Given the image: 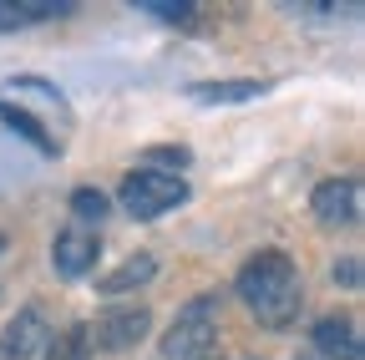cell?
Masks as SVG:
<instances>
[{"label": "cell", "mask_w": 365, "mask_h": 360, "mask_svg": "<svg viewBox=\"0 0 365 360\" xmlns=\"http://www.w3.org/2000/svg\"><path fill=\"white\" fill-rule=\"evenodd\" d=\"M76 6L71 0H0V31H21L31 21H61Z\"/></svg>", "instance_id": "9"}, {"label": "cell", "mask_w": 365, "mask_h": 360, "mask_svg": "<svg viewBox=\"0 0 365 360\" xmlns=\"http://www.w3.org/2000/svg\"><path fill=\"white\" fill-rule=\"evenodd\" d=\"M239 294H244V304L259 314V325L284 330L294 314H299V299H304L299 274H294V259H289L284 249L254 254V259L239 269Z\"/></svg>", "instance_id": "1"}, {"label": "cell", "mask_w": 365, "mask_h": 360, "mask_svg": "<svg viewBox=\"0 0 365 360\" xmlns=\"http://www.w3.org/2000/svg\"><path fill=\"white\" fill-rule=\"evenodd\" d=\"M309 208H314V218L325 223V229H345V223L360 218V183L355 178H330V183L314 188Z\"/></svg>", "instance_id": "5"}, {"label": "cell", "mask_w": 365, "mask_h": 360, "mask_svg": "<svg viewBox=\"0 0 365 360\" xmlns=\"http://www.w3.org/2000/svg\"><path fill=\"white\" fill-rule=\"evenodd\" d=\"M46 340H51V325H46V314L36 304H26L16 320L0 330V360H31Z\"/></svg>", "instance_id": "7"}, {"label": "cell", "mask_w": 365, "mask_h": 360, "mask_svg": "<svg viewBox=\"0 0 365 360\" xmlns=\"http://www.w3.org/2000/svg\"><path fill=\"white\" fill-rule=\"evenodd\" d=\"M335 284H345V289L360 284V259H340V264H335Z\"/></svg>", "instance_id": "17"}, {"label": "cell", "mask_w": 365, "mask_h": 360, "mask_svg": "<svg viewBox=\"0 0 365 360\" xmlns=\"http://www.w3.org/2000/svg\"><path fill=\"white\" fill-rule=\"evenodd\" d=\"M188 163H193V153L182 148V143H158V148L143 153V168H153V173H158V168H173V173H178V168H188Z\"/></svg>", "instance_id": "15"}, {"label": "cell", "mask_w": 365, "mask_h": 360, "mask_svg": "<svg viewBox=\"0 0 365 360\" xmlns=\"http://www.w3.org/2000/svg\"><path fill=\"white\" fill-rule=\"evenodd\" d=\"M213 335H218V294H193L178 309L173 330L163 335V355L168 360H203L213 350Z\"/></svg>", "instance_id": "3"}, {"label": "cell", "mask_w": 365, "mask_h": 360, "mask_svg": "<svg viewBox=\"0 0 365 360\" xmlns=\"http://www.w3.org/2000/svg\"><path fill=\"white\" fill-rule=\"evenodd\" d=\"M97 259H102V239L91 234V229H66V234H56V244H51V264H56L61 279L91 274Z\"/></svg>", "instance_id": "6"}, {"label": "cell", "mask_w": 365, "mask_h": 360, "mask_svg": "<svg viewBox=\"0 0 365 360\" xmlns=\"http://www.w3.org/2000/svg\"><path fill=\"white\" fill-rule=\"evenodd\" d=\"M0 122H6V127L16 132V138H26L31 148H41V153H51V158L61 153V148H56V138H51V132H46V127H41V122H36L26 107H11V102H0Z\"/></svg>", "instance_id": "11"}, {"label": "cell", "mask_w": 365, "mask_h": 360, "mask_svg": "<svg viewBox=\"0 0 365 360\" xmlns=\"http://www.w3.org/2000/svg\"><path fill=\"white\" fill-rule=\"evenodd\" d=\"M0 254H6V234H0Z\"/></svg>", "instance_id": "18"}, {"label": "cell", "mask_w": 365, "mask_h": 360, "mask_svg": "<svg viewBox=\"0 0 365 360\" xmlns=\"http://www.w3.org/2000/svg\"><path fill=\"white\" fill-rule=\"evenodd\" d=\"M153 274H158V259H153V254H132V259H122V264L112 269L97 289H102V294H132V289H143Z\"/></svg>", "instance_id": "10"}, {"label": "cell", "mask_w": 365, "mask_h": 360, "mask_svg": "<svg viewBox=\"0 0 365 360\" xmlns=\"http://www.w3.org/2000/svg\"><path fill=\"white\" fill-rule=\"evenodd\" d=\"M148 330H153L148 304H122V309H107L102 320H97V330H91V345H102V350H132Z\"/></svg>", "instance_id": "4"}, {"label": "cell", "mask_w": 365, "mask_h": 360, "mask_svg": "<svg viewBox=\"0 0 365 360\" xmlns=\"http://www.w3.org/2000/svg\"><path fill=\"white\" fill-rule=\"evenodd\" d=\"M203 360H213V355H203Z\"/></svg>", "instance_id": "19"}, {"label": "cell", "mask_w": 365, "mask_h": 360, "mask_svg": "<svg viewBox=\"0 0 365 360\" xmlns=\"http://www.w3.org/2000/svg\"><path fill=\"white\" fill-rule=\"evenodd\" d=\"M107 208H112V198H107L102 188H76V193H71V213H76L81 223H102Z\"/></svg>", "instance_id": "14"}, {"label": "cell", "mask_w": 365, "mask_h": 360, "mask_svg": "<svg viewBox=\"0 0 365 360\" xmlns=\"http://www.w3.org/2000/svg\"><path fill=\"white\" fill-rule=\"evenodd\" d=\"M132 11H148L158 21H193V0H132Z\"/></svg>", "instance_id": "16"}, {"label": "cell", "mask_w": 365, "mask_h": 360, "mask_svg": "<svg viewBox=\"0 0 365 360\" xmlns=\"http://www.w3.org/2000/svg\"><path fill=\"white\" fill-rule=\"evenodd\" d=\"M122 208L132 218H163L173 213L178 203H188V178L182 173H153V168H137L122 178V188H117Z\"/></svg>", "instance_id": "2"}, {"label": "cell", "mask_w": 365, "mask_h": 360, "mask_svg": "<svg viewBox=\"0 0 365 360\" xmlns=\"http://www.w3.org/2000/svg\"><path fill=\"white\" fill-rule=\"evenodd\" d=\"M264 92V81H198L193 97L198 102H249Z\"/></svg>", "instance_id": "13"}, {"label": "cell", "mask_w": 365, "mask_h": 360, "mask_svg": "<svg viewBox=\"0 0 365 360\" xmlns=\"http://www.w3.org/2000/svg\"><path fill=\"white\" fill-rule=\"evenodd\" d=\"M46 360H91V325H66L46 340Z\"/></svg>", "instance_id": "12"}, {"label": "cell", "mask_w": 365, "mask_h": 360, "mask_svg": "<svg viewBox=\"0 0 365 360\" xmlns=\"http://www.w3.org/2000/svg\"><path fill=\"white\" fill-rule=\"evenodd\" d=\"M309 340H314V350H319V355H330V360H360V355H365V350H360L355 325H350V320H340V314H325V320H314Z\"/></svg>", "instance_id": "8"}]
</instances>
